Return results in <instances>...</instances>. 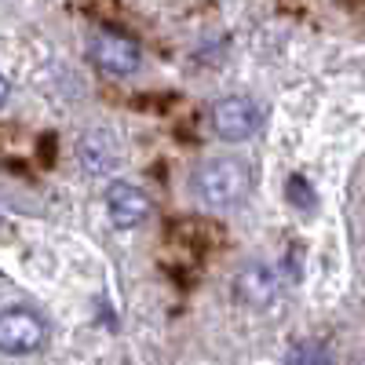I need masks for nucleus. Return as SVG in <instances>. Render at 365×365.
<instances>
[{"mask_svg":"<svg viewBox=\"0 0 365 365\" xmlns=\"http://www.w3.org/2000/svg\"><path fill=\"white\" fill-rule=\"evenodd\" d=\"M285 197H289L296 208H303V212L314 208V190L307 187V179H303V175H289V179H285Z\"/></svg>","mask_w":365,"mask_h":365,"instance_id":"6e6552de","label":"nucleus"},{"mask_svg":"<svg viewBox=\"0 0 365 365\" xmlns=\"http://www.w3.org/2000/svg\"><path fill=\"white\" fill-rule=\"evenodd\" d=\"M106 212H110L113 227H120V230H135L139 223L150 220V212H154V201H150V194H146L143 187H135V182L117 179V182H110V190H106Z\"/></svg>","mask_w":365,"mask_h":365,"instance_id":"39448f33","label":"nucleus"},{"mask_svg":"<svg viewBox=\"0 0 365 365\" xmlns=\"http://www.w3.org/2000/svg\"><path fill=\"white\" fill-rule=\"evenodd\" d=\"M88 58L110 77H128L143 63L139 44L132 37H125V34H117V29H103V34L91 37L88 41Z\"/></svg>","mask_w":365,"mask_h":365,"instance_id":"7ed1b4c3","label":"nucleus"},{"mask_svg":"<svg viewBox=\"0 0 365 365\" xmlns=\"http://www.w3.org/2000/svg\"><path fill=\"white\" fill-rule=\"evenodd\" d=\"M120 146L113 139V132H88L81 139V161L91 168V172H113L120 165Z\"/></svg>","mask_w":365,"mask_h":365,"instance_id":"0eeeda50","label":"nucleus"},{"mask_svg":"<svg viewBox=\"0 0 365 365\" xmlns=\"http://www.w3.org/2000/svg\"><path fill=\"white\" fill-rule=\"evenodd\" d=\"M234 296H237V303H245V307H267V303H274V296H278V274L267 263H249L237 274Z\"/></svg>","mask_w":365,"mask_h":365,"instance_id":"423d86ee","label":"nucleus"},{"mask_svg":"<svg viewBox=\"0 0 365 365\" xmlns=\"http://www.w3.org/2000/svg\"><path fill=\"white\" fill-rule=\"evenodd\" d=\"M329 361V354L325 351H318V347H311V351H289V361Z\"/></svg>","mask_w":365,"mask_h":365,"instance_id":"1a4fd4ad","label":"nucleus"},{"mask_svg":"<svg viewBox=\"0 0 365 365\" xmlns=\"http://www.w3.org/2000/svg\"><path fill=\"white\" fill-rule=\"evenodd\" d=\"M48 340V322L29 307L0 311V351L4 354H34Z\"/></svg>","mask_w":365,"mask_h":365,"instance_id":"f03ea898","label":"nucleus"},{"mask_svg":"<svg viewBox=\"0 0 365 365\" xmlns=\"http://www.w3.org/2000/svg\"><path fill=\"white\" fill-rule=\"evenodd\" d=\"M194 194L212 212H230L252 194V168L237 158H212L194 172Z\"/></svg>","mask_w":365,"mask_h":365,"instance_id":"f257e3e1","label":"nucleus"},{"mask_svg":"<svg viewBox=\"0 0 365 365\" xmlns=\"http://www.w3.org/2000/svg\"><path fill=\"white\" fill-rule=\"evenodd\" d=\"M259 125V106L249 96H227L212 106V132L227 143H241L249 139Z\"/></svg>","mask_w":365,"mask_h":365,"instance_id":"20e7f679","label":"nucleus"},{"mask_svg":"<svg viewBox=\"0 0 365 365\" xmlns=\"http://www.w3.org/2000/svg\"><path fill=\"white\" fill-rule=\"evenodd\" d=\"M4 99H8V81L0 77V106H4Z\"/></svg>","mask_w":365,"mask_h":365,"instance_id":"9d476101","label":"nucleus"}]
</instances>
